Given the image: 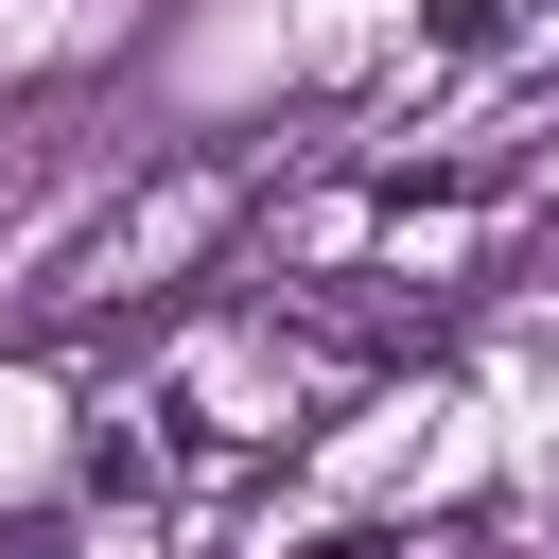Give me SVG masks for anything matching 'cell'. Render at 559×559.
<instances>
[{"mask_svg": "<svg viewBox=\"0 0 559 559\" xmlns=\"http://www.w3.org/2000/svg\"><path fill=\"white\" fill-rule=\"evenodd\" d=\"M419 35H437V52H489V35H507V0H419Z\"/></svg>", "mask_w": 559, "mask_h": 559, "instance_id": "obj_1", "label": "cell"}]
</instances>
